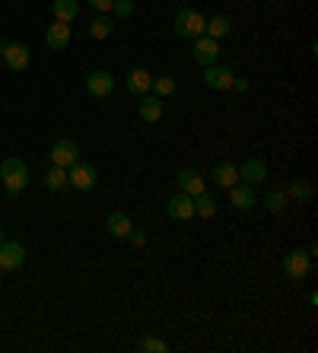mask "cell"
<instances>
[{"mask_svg": "<svg viewBox=\"0 0 318 353\" xmlns=\"http://www.w3.org/2000/svg\"><path fill=\"white\" fill-rule=\"evenodd\" d=\"M0 277H3V268H0Z\"/></svg>", "mask_w": 318, "mask_h": 353, "instance_id": "35", "label": "cell"}, {"mask_svg": "<svg viewBox=\"0 0 318 353\" xmlns=\"http://www.w3.org/2000/svg\"><path fill=\"white\" fill-rule=\"evenodd\" d=\"M229 90H235V92H248V80L245 77H233V86Z\"/></svg>", "mask_w": 318, "mask_h": 353, "instance_id": "32", "label": "cell"}, {"mask_svg": "<svg viewBox=\"0 0 318 353\" xmlns=\"http://www.w3.org/2000/svg\"><path fill=\"white\" fill-rule=\"evenodd\" d=\"M127 239H131V245H137V248L147 245V232H140V230H131L127 232Z\"/></svg>", "mask_w": 318, "mask_h": 353, "instance_id": "30", "label": "cell"}, {"mask_svg": "<svg viewBox=\"0 0 318 353\" xmlns=\"http://www.w3.org/2000/svg\"><path fill=\"white\" fill-rule=\"evenodd\" d=\"M67 175H70V188H76V191H89L99 181V169L92 163H83V159H76L67 169Z\"/></svg>", "mask_w": 318, "mask_h": 353, "instance_id": "4", "label": "cell"}, {"mask_svg": "<svg viewBox=\"0 0 318 353\" xmlns=\"http://www.w3.org/2000/svg\"><path fill=\"white\" fill-rule=\"evenodd\" d=\"M233 70L229 67H220V64H210L204 67V86H210V90H220V92H226L229 86H233Z\"/></svg>", "mask_w": 318, "mask_h": 353, "instance_id": "9", "label": "cell"}, {"mask_svg": "<svg viewBox=\"0 0 318 353\" xmlns=\"http://www.w3.org/2000/svg\"><path fill=\"white\" fill-rule=\"evenodd\" d=\"M0 242H3V230H0Z\"/></svg>", "mask_w": 318, "mask_h": 353, "instance_id": "34", "label": "cell"}, {"mask_svg": "<svg viewBox=\"0 0 318 353\" xmlns=\"http://www.w3.org/2000/svg\"><path fill=\"white\" fill-rule=\"evenodd\" d=\"M125 86H127V92H134V96H147V92L153 90V74L147 67H134V70L125 77Z\"/></svg>", "mask_w": 318, "mask_h": 353, "instance_id": "12", "label": "cell"}, {"mask_svg": "<svg viewBox=\"0 0 318 353\" xmlns=\"http://www.w3.org/2000/svg\"><path fill=\"white\" fill-rule=\"evenodd\" d=\"M25 264V248L19 242H0V268L7 271H19Z\"/></svg>", "mask_w": 318, "mask_h": 353, "instance_id": "7", "label": "cell"}, {"mask_svg": "<svg viewBox=\"0 0 318 353\" xmlns=\"http://www.w3.org/2000/svg\"><path fill=\"white\" fill-rule=\"evenodd\" d=\"M0 179H3L7 197L10 201H17L19 191H25V185H29V165H25L23 159H17V157L3 159V165H0Z\"/></svg>", "mask_w": 318, "mask_h": 353, "instance_id": "1", "label": "cell"}, {"mask_svg": "<svg viewBox=\"0 0 318 353\" xmlns=\"http://www.w3.org/2000/svg\"><path fill=\"white\" fill-rule=\"evenodd\" d=\"M176 86H178V83L172 80V77H153V90L150 92H156L159 99H166V96H172V92H176Z\"/></svg>", "mask_w": 318, "mask_h": 353, "instance_id": "26", "label": "cell"}, {"mask_svg": "<svg viewBox=\"0 0 318 353\" xmlns=\"http://www.w3.org/2000/svg\"><path fill=\"white\" fill-rule=\"evenodd\" d=\"M268 179V165L261 163V159H245L242 165H239V181H245V185H261V181Z\"/></svg>", "mask_w": 318, "mask_h": 353, "instance_id": "15", "label": "cell"}, {"mask_svg": "<svg viewBox=\"0 0 318 353\" xmlns=\"http://www.w3.org/2000/svg\"><path fill=\"white\" fill-rule=\"evenodd\" d=\"M233 32V23H229V17H223V13H220V17H210L207 19V29H204V35H210V39H226V35Z\"/></svg>", "mask_w": 318, "mask_h": 353, "instance_id": "22", "label": "cell"}, {"mask_svg": "<svg viewBox=\"0 0 318 353\" xmlns=\"http://www.w3.org/2000/svg\"><path fill=\"white\" fill-rule=\"evenodd\" d=\"M255 188L251 185H245V181H235L233 188H229V204L235 207V210H248V207H255Z\"/></svg>", "mask_w": 318, "mask_h": 353, "instance_id": "16", "label": "cell"}, {"mask_svg": "<svg viewBox=\"0 0 318 353\" xmlns=\"http://www.w3.org/2000/svg\"><path fill=\"white\" fill-rule=\"evenodd\" d=\"M172 26H176L178 39H198V35H204V29H207V17H204L201 10L184 7V10H178L176 13Z\"/></svg>", "mask_w": 318, "mask_h": 353, "instance_id": "2", "label": "cell"}, {"mask_svg": "<svg viewBox=\"0 0 318 353\" xmlns=\"http://www.w3.org/2000/svg\"><path fill=\"white\" fill-rule=\"evenodd\" d=\"M51 10H54V19H58V23H74V19L80 17V3H76V0H54Z\"/></svg>", "mask_w": 318, "mask_h": 353, "instance_id": "20", "label": "cell"}, {"mask_svg": "<svg viewBox=\"0 0 318 353\" xmlns=\"http://www.w3.org/2000/svg\"><path fill=\"white\" fill-rule=\"evenodd\" d=\"M7 45H10V41H3V39H0V58H3V51H7Z\"/></svg>", "mask_w": 318, "mask_h": 353, "instance_id": "33", "label": "cell"}, {"mask_svg": "<svg viewBox=\"0 0 318 353\" xmlns=\"http://www.w3.org/2000/svg\"><path fill=\"white\" fill-rule=\"evenodd\" d=\"M210 179L217 181L220 188H233L235 181H239V165H235V163H226V159H223V163L213 165V172H210Z\"/></svg>", "mask_w": 318, "mask_h": 353, "instance_id": "19", "label": "cell"}, {"mask_svg": "<svg viewBox=\"0 0 318 353\" xmlns=\"http://www.w3.org/2000/svg\"><path fill=\"white\" fill-rule=\"evenodd\" d=\"M176 185H178V191H184V194H191V197H198L201 191H207L204 188V175L198 172V169H178Z\"/></svg>", "mask_w": 318, "mask_h": 353, "instance_id": "13", "label": "cell"}, {"mask_svg": "<svg viewBox=\"0 0 318 353\" xmlns=\"http://www.w3.org/2000/svg\"><path fill=\"white\" fill-rule=\"evenodd\" d=\"M112 3H115V0H89V7L96 10V13H109Z\"/></svg>", "mask_w": 318, "mask_h": 353, "instance_id": "31", "label": "cell"}, {"mask_svg": "<svg viewBox=\"0 0 318 353\" xmlns=\"http://www.w3.org/2000/svg\"><path fill=\"white\" fill-rule=\"evenodd\" d=\"M105 230L115 239H127V232L134 230V223H131V216H127L125 210H112L109 220H105Z\"/></svg>", "mask_w": 318, "mask_h": 353, "instance_id": "18", "label": "cell"}, {"mask_svg": "<svg viewBox=\"0 0 318 353\" xmlns=\"http://www.w3.org/2000/svg\"><path fill=\"white\" fill-rule=\"evenodd\" d=\"M80 159V150H76L74 140H58L51 147V165H61V169H70V165Z\"/></svg>", "mask_w": 318, "mask_h": 353, "instance_id": "10", "label": "cell"}, {"mask_svg": "<svg viewBox=\"0 0 318 353\" xmlns=\"http://www.w3.org/2000/svg\"><path fill=\"white\" fill-rule=\"evenodd\" d=\"M286 197H296V201L306 204V201H312V185L309 181H293V185L286 188Z\"/></svg>", "mask_w": 318, "mask_h": 353, "instance_id": "27", "label": "cell"}, {"mask_svg": "<svg viewBox=\"0 0 318 353\" xmlns=\"http://www.w3.org/2000/svg\"><path fill=\"white\" fill-rule=\"evenodd\" d=\"M191 54H194V61H198V67L220 64V41L210 39V35H198V39H194Z\"/></svg>", "mask_w": 318, "mask_h": 353, "instance_id": "5", "label": "cell"}, {"mask_svg": "<svg viewBox=\"0 0 318 353\" xmlns=\"http://www.w3.org/2000/svg\"><path fill=\"white\" fill-rule=\"evenodd\" d=\"M166 214L172 216V220H191L194 216V197L184 194V191L172 194L169 197V204H166Z\"/></svg>", "mask_w": 318, "mask_h": 353, "instance_id": "11", "label": "cell"}, {"mask_svg": "<svg viewBox=\"0 0 318 353\" xmlns=\"http://www.w3.org/2000/svg\"><path fill=\"white\" fill-rule=\"evenodd\" d=\"M140 350L143 353H169V344H166V341H159V337H143Z\"/></svg>", "mask_w": 318, "mask_h": 353, "instance_id": "28", "label": "cell"}, {"mask_svg": "<svg viewBox=\"0 0 318 353\" xmlns=\"http://www.w3.org/2000/svg\"><path fill=\"white\" fill-rule=\"evenodd\" d=\"M286 201H290V197H286V191H268V194H264V207H268L271 214H284Z\"/></svg>", "mask_w": 318, "mask_h": 353, "instance_id": "25", "label": "cell"}, {"mask_svg": "<svg viewBox=\"0 0 318 353\" xmlns=\"http://www.w3.org/2000/svg\"><path fill=\"white\" fill-rule=\"evenodd\" d=\"M3 61H7V67L13 70V74H23V70H29L32 54H29V48H25L23 41H10L7 51H3Z\"/></svg>", "mask_w": 318, "mask_h": 353, "instance_id": "8", "label": "cell"}, {"mask_svg": "<svg viewBox=\"0 0 318 353\" xmlns=\"http://www.w3.org/2000/svg\"><path fill=\"white\" fill-rule=\"evenodd\" d=\"M86 92L96 99H109L112 92H115V77H112L109 70H92V74L86 77Z\"/></svg>", "mask_w": 318, "mask_h": 353, "instance_id": "6", "label": "cell"}, {"mask_svg": "<svg viewBox=\"0 0 318 353\" xmlns=\"http://www.w3.org/2000/svg\"><path fill=\"white\" fill-rule=\"evenodd\" d=\"M67 185H70L67 169H61V165H51L48 175H45V188H48V191H64Z\"/></svg>", "mask_w": 318, "mask_h": 353, "instance_id": "24", "label": "cell"}, {"mask_svg": "<svg viewBox=\"0 0 318 353\" xmlns=\"http://www.w3.org/2000/svg\"><path fill=\"white\" fill-rule=\"evenodd\" d=\"M315 271V258H309L302 248H293L290 255H284V274L290 280H306Z\"/></svg>", "mask_w": 318, "mask_h": 353, "instance_id": "3", "label": "cell"}, {"mask_svg": "<svg viewBox=\"0 0 318 353\" xmlns=\"http://www.w3.org/2000/svg\"><path fill=\"white\" fill-rule=\"evenodd\" d=\"M112 32H115V19H112L109 13H99V17H96V19H92V23H89V35H92V39H96V41L109 39Z\"/></svg>", "mask_w": 318, "mask_h": 353, "instance_id": "21", "label": "cell"}, {"mask_svg": "<svg viewBox=\"0 0 318 353\" xmlns=\"http://www.w3.org/2000/svg\"><path fill=\"white\" fill-rule=\"evenodd\" d=\"M217 214V197L201 191V194L194 197V216H201V220H210V216Z\"/></svg>", "mask_w": 318, "mask_h": 353, "instance_id": "23", "label": "cell"}, {"mask_svg": "<svg viewBox=\"0 0 318 353\" xmlns=\"http://www.w3.org/2000/svg\"><path fill=\"white\" fill-rule=\"evenodd\" d=\"M137 115H140L147 124L159 121V118H162V99H159L156 92H147V96H140V105H137Z\"/></svg>", "mask_w": 318, "mask_h": 353, "instance_id": "17", "label": "cell"}, {"mask_svg": "<svg viewBox=\"0 0 318 353\" xmlns=\"http://www.w3.org/2000/svg\"><path fill=\"white\" fill-rule=\"evenodd\" d=\"M45 45H48L51 51H64L70 45V23H58L54 19V26H48L45 29Z\"/></svg>", "mask_w": 318, "mask_h": 353, "instance_id": "14", "label": "cell"}, {"mask_svg": "<svg viewBox=\"0 0 318 353\" xmlns=\"http://www.w3.org/2000/svg\"><path fill=\"white\" fill-rule=\"evenodd\" d=\"M112 10H115V17H134V0H115L112 3Z\"/></svg>", "mask_w": 318, "mask_h": 353, "instance_id": "29", "label": "cell"}]
</instances>
